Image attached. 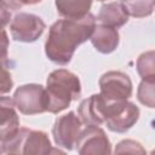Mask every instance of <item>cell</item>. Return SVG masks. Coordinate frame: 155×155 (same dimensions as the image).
<instances>
[{"instance_id": "obj_19", "label": "cell", "mask_w": 155, "mask_h": 155, "mask_svg": "<svg viewBox=\"0 0 155 155\" xmlns=\"http://www.w3.org/2000/svg\"><path fill=\"white\" fill-rule=\"evenodd\" d=\"M13 87V80L10 70L5 64L0 63V94L8 93Z\"/></svg>"}, {"instance_id": "obj_21", "label": "cell", "mask_w": 155, "mask_h": 155, "mask_svg": "<svg viewBox=\"0 0 155 155\" xmlns=\"http://www.w3.org/2000/svg\"><path fill=\"white\" fill-rule=\"evenodd\" d=\"M42 0H1V2L8 8V10H19L23 6H28V5H35L41 2Z\"/></svg>"}, {"instance_id": "obj_24", "label": "cell", "mask_w": 155, "mask_h": 155, "mask_svg": "<svg viewBox=\"0 0 155 155\" xmlns=\"http://www.w3.org/2000/svg\"><path fill=\"white\" fill-rule=\"evenodd\" d=\"M0 2H1V0H0Z\"/></svg>"}, {"instance_id": "obj_4", "label": "cell", "mask_w": 155, "mask_h": 155, "mask_svg": "<svg viewBox=\"0 0 155 155\" xmlns=\"http://www.w3.org/2000/svg\"><path fill=\"white\" fill-rule=\"evenodd\" d=\"M139 119V108L128 101L105 102L104 125L116 133H125L132 128Z\"/></svg>"}, {"instance_id": "obj_13", "label": "cell", "mask_w": 155, "mask_h": 155, "mask_svg": "<svg viewBox=\"0 0 155 155\" xmlns=\"http://www.w3.org/2000/svg\"><path fill=\"white\" fill-rule=\"evenodd\" d=\"M96 22L117 29L124 27L128 22V15L126 13L120 2H107L101 6Z\"/></svg>"}, {"instance_id": "obj_1", "label": "cell", "mask_w": 155, "mask_h": 155, "mask_svg": "<svg viewBox=\"0 0 155 155\" xmlns=\"http://www.w3.org/2000/svg\"><path fill=\"white\" fill-rule=\"evenodd\" d=\"M96 27V17L88 12L82 18H63L56 21L48 29L45 41L47 58L58 64H68L78 46L87 41Z\"/></svg>"}, {"instance_id": "obj_23", "label": "cell", "mask_w": 155, "mask_h": 155, "mask_svg": "<svg viewBox=\"0 0 155 155\" xmlns=\"http://www.w3.org/2000/svg\"><path fill=\"white\" fill-rule=\"evenodd\" d=\"M97 1H107V0H97Z\"/></svg>"}, {"instance_id": "obj_6", "label": "cell", "mask_w": 155, "mask_h": 155, "mask_svg": "<svg viewBox=\"0 0 155 155\" xmlns=\"http://www.w3.org/2000/svg\"><path fill=\"white\" fill-rule=\"evenodd\" d=\"M99 94L105 102L127 101L132 96V81L126 73L110 70L99 78Z\"/></svg>"}, {"instance_id": "obj_14", "label": "cell", "mask_w": 155, "mask_h": 155, "mask_svg": "<svg viewBox=\"0 0 155 155\" xmlns=\"http://www.w3.org/2000/svg\"><path fill=\"white\" fill-rule=\"evenodd\" d=\"M57 13L64 18H82L90 12L92 0H54Z\"/></svg>"}, {"instance_id": "obj_10", "label": "cell", "mask_w": 155, "mask_h": 155, "mask_svg": "<svg viewBox=\"0 0 155 155\" xmlns=\"http://www.w3.org/2000/svg\"><path fill=\"white\" fill-rule=\"evenodd\" d=\"M19 127V116L13 99L0 97V154H4V144L17 134Z\"/></svg>"}, {"instance_id": "obj_15", "label": "cell", "mask_w": 155, "mask_h": 155, "mask_svg": "<svg viewBox=\"0 0 155 155\" xmlns=\"http://www.w3.org/2000/svg\"><path fill=\"white\" fill-rule=\"evenodd\" d=\"M155 0H121V6L126 13L134 18L148 17L154 11Z\"/></svg>"}, {"instance_id": "obj_22", "label": "cell", "mask_w": 155, "mask_h": 155, "mask_svg": "<svg viewBox=\"0 0 155 155\" xmlns=\"http://www.w3.org/2000/svg\"><path fill=\"white\" fill-rule=\"evenodd\" d=\"M11 22V11L0 2V28H5Z\"/></svg>"}, {"instance_id": "obj_8", "label": "cell", "mask_w": 155, "mask_h": 155, "mask_svg": "<svg viewBox=\"0 0 155 155\" xmlns=\"http://www.w3.org/2000/svg\"><path fill=\"white\" fill-rule=\"evenodd\" d=\"M82 130V122L75 111L58 116L52 126V137L58 148L73 150L76 139Z\"/></svg>"}, {"instance_id": "obj_11", "label": "cell", "mask_w": 155, "mask_h": 155, "mask_svg": "<svg viewBox=\"0 0 155 155\" xmlns=\"http://www.w3.org/2000/svg\"><path fill=\"white\" fill-rule=\"evenodd\" d=\"M104 107L105 101L102 96L92 94L81 101L78 107V115L86 126H101L104 124Z\"/></svg>"}, {"instance_id": "obj_3", "label": "cell", "mask_w": 155, "mask_h": 155, "mask_svg": "<svg viewBox=\"0 0 155 155\" xmlns=\"http://www.w3.org/2000/svg\"><path fill=\"white\" fill-rule=\"evenodd\" d=\"M4 154H56L63 153L59 148L54 149L51 145V140L44 131L30 130L27 127H19L17 134L4 144Z\"/></svg>"}, {"instance_id": "obj_5", "label": "cell", "mask_w": 155, "mask_h": 155, "mask_svg": "<svg viewBox=\"0 0 155 155\" xmlns=\"http://www.w3.org/2000/svg\"><path fill=\"white\" fill-rule=\"evenodd\" d=\"M13 103L17 110L24 115H36L47 111L46 88L40 84H25L13 93Z\"/></svg>"}, {"instance_id": "obj_16", "label": "cell", "mask_w": 155, "mask_h": 155, "mask_svg": "<svg viewBox=\"0 0 155 155\" xmlns=\"http://www.w3.org/2000/svg\"><path fill=\"white\" fill-rule=\"evenodd\" d=\"M137 71L143 80H155V54L153 50L143 52L138 57Z\"/></svg>"}, {"instance_id": "obj_9", "label": "cell", "mask_w": 155, "mask_h": 155, "mask_svg": "<svg viewBox=\"0 0 155 155\" xmlns=\"http://www.w3.org/2000/svg\"><path fill=\"white\" fill-rule=\"evenodd\" d=\"M75 149L81 155L88 154H110L111 144L107 133L99 126H86L82 128L76 143Z\"/></svg>"}, {"instance_id": "obj_17", "label": "cell", "mask_w": 155, "mask_h": 155, "mask_svg": "<svg viewBox=\"0 0 155 155\" xmlns=\"http://www.w3.org/2000/svg\"><path fill=\"white\" fill-rule=\"evenodd\" d=\"M154 87H155V80H143L140 81L138 90H137V98L138 101L148 107L154 108Z\"/></svg>"}, {"instance_id": "obj_2", "label": "cell", "mask_w": 155, "mask_h": 155, "mask_svg": "<svg viewBox=\"0 0 155 155\" xmlns=\"http://www.w3.org/2000/svg\"><path fill=\"white\" fill-rule=\"evenodd\" d=\"M47 111L58 114L65 110L73 101L81 96V82L76 74L67 69H57L48 74L46 80Z\"/></svg>"}, {"instance_id": "obj_7", "label": "cell", "mask_w": 155, "mask_h": 155, "mask_svg": "<svg viewBox=\"0 0 155 155\" xmlns=\"http://www.w3.org/2000/svg\"><path fill=\"white\" fill-rule=\"evenodd\" d=\"M46 29L45 22L34 13L19 12L10 23L11 36L15 41L19 42H34L36 41Z\"/></svg>"}, {"instance_id": "obj_18", "label": "cell", "mask_w": 155, "mask_h": 155, "mask_svg": "<svg viewBox=\"0 0 155 155\" xmlns=\"http://www.w3.org/2000/svg\"><path fill=\"white\" fill-rule=\"evenodd\" d=\"M115 154H124V153H131V154H144L145 149L143 145L133 139H124L119 142L114 150Z\"/></svg>"}, {"instance_id": "obj_12", "label": "cell", "mask_w": 155, "mask_h": 155, "mask_svg": "<svg viewBox=\"0 0 155 155\" xmlns=\"http://www.w3.org/2000/svg\"><path fill=\"white\" fill-rule=\"evenodd\" d=\"M90 40L93 47L98 52L108 54L117 48L120 42V35L116 28L104 24H98L94 27L90 36Z\"/></svg>"}, {"instance_id": "obj_20", "label": "cell", "mask_w": 155, "mask_h": 155, "mask_svg": "<svg viewBox=\"0 0 155 155\" xmlns=\"http://www.w3.org/2000/svg\"><path fill=\"white\" fill-rule=\"evenodd\" d=\"M8 46H10L8 35L4 28H0V63H2V64L7 63Z\"/></svg>"}]
</instances>
